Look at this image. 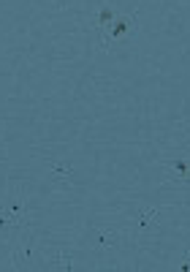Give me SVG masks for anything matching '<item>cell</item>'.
<instances>
[{
    "mask_svg": "<svg viewBox=\"0 0 190 272\" xmlns=\"http://www.w3.org/2000/svg\"><path fill=\"white\" fill-rule=\"evenodd\" d=\"M52 174L54 177H71V174H74V166L71 164H52Z\"/></svg>",
    "mask_w": 190,
    "mask_h": 272,
    "instance_id": "obj_1",
    "label": "cell"
}]
</instances>
